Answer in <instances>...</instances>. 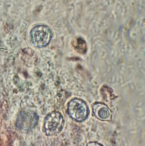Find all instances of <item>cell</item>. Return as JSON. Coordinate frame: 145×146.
Returning a JSON list of instances; mask_svg holds the SVG:
<instances>
[{
	"instance_id": "6da1fadb",
	"label": "cell",
	"mask_w": 145,
	"mask_h": 146,
	"mask_svg": "<svg viewBox=\"0 0 145 146\" xmlns=\"http://www.w3.org/2000/svg\"><path fill=\"white\" fill-rule=\"evenodd\" d=\"M32 41L34 44L38 47L47 45L52 38V33L50 29L44 25H38L32 29L30 33Z\"/></svg>"
},
{
	"instance_id": "7a4b0ae2",
	"label": "cell",
	"mask_w": 145,
	"mask_h": 146,
	"mask_svg": "<svg viewBox=\"0 0 145 146\" xmlns=\"http://www.w3.org/2000/svg\"><path fill=\"white\" fill-rule=\"evenodd\" d=\"M64 123L62 116L60 113L54 112L50 113L45 121L44 128L46 134L51 136L60 133Z\"/></svg>"
},
{
	"instance_id": "3957f363",
	"label": "cell",
	"mask_w": 145,
	"mask_h": 146,
	"mask_svg": "<svg viewBox=\"0 0 145 146\" xmlns=\"http://www.w3.org/2000/svg\"><path fill=\"white\" fill-rule=\"evenodd\" d=\"M68 112L73 119L78 121L85 119L87 115L88 109L85 103L82 100L77 98L72 100L69 103Z\"/></svg>"
},
{
	"instance_id": "277c9868",
	"label": "cell",
	"mask_w": 145,
	"mask_h": 146,
	"mask_svg": "<svg viewBox=\"0 0 145 146\" xmlns=\"http://www.w3.org/2000/svg\"><path fill=\"white\" fill-rule=\"evenodd\" d=\"M72 44L74 50L80 54H85L87 46L85 40L81 37L74 38L72 40Z\"/></svg>"
}]
</instances>
